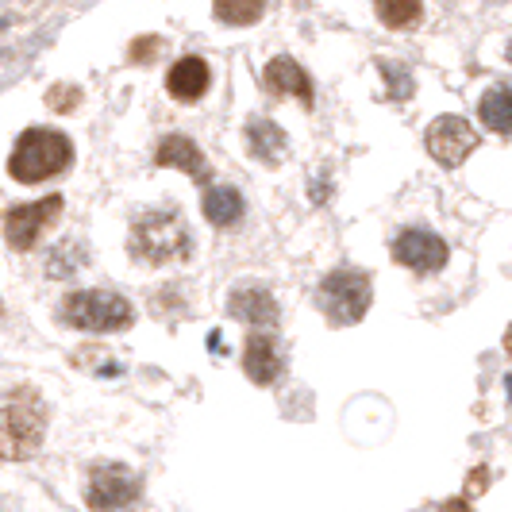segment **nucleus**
I'll use <instances>...</instances> for the list:
<instances>
[{"label": "nucleus", "instance_id": "23", "mask_svg": "<svg viewBox=\"0 0 512 512\" xmlns=\"http://www.w3.org/2000/svg\"><path fill=\"white\" fill-rule=\"evenodd\" d=\"M51 101H77V93L74 89H54ZM62 112H70V104H62Z\"/></svg>", "mask_w": 512, "mask_h": 512}, {"label": "nucleus", "instance_id": "10", "mask_svg": "<svg viewBox=\"0 0 512 512\" xmlns=\"http://www.w3.org/2000/svg\"><path fill=\"white\" fill-rule=\"evenodd\" d=\"M228 312L235 320L251 324V328H274L278 324V301L262 285H239V289H231Z\"/></svg>", "mask_w": 512, "mask_h": 512}, {"label": "nucleus", "instance_id": "6", "mask_svg": "<svg viewBox=\"0 0 512 512\" xmlns=\"http://www.w3.org/2000/svg\"><path fill=\"white\" fill-rule=\"evenodd\" d=\"M43 412L35 405H8L0 409V459L24 462L43 447Z\"/></svg>", "mask_w": 512, "mask_h": 512}, {"label": "nucleus", "instance_id": "9", "mask_svg": "<svg viewBox=\"0 0 512 512\" xmlns=\"http://www.w3.org/2000/svg\"><path fill=\"white\" fill-rule=\"evenodd\" d=\"M393 258L401 266H409L416 274H436L447 266V243L439 239L436 231H424V228H409L397 235L393 243Z\"/></svg>", "mask_w": 512, "mask_h": 512}, {"label": "nucleus", "instance_id": "3", "mask_svg": "<svg viewBox=\"0 0 512 512\" xmlns=\"http://www.w3.org/2000/svg\"><path fill=\"white\" fill-rule=\"evenodd\" d=\"M62 320L77 332H128L135 324V308L128 297L108 289H81L62 301Z\"/></svg>", "mask_w": 512, "mask_h": 512}, {"label": "nucleus", "instance_id": "7", "mask_svg": "<svg viewBox=\"0 0 512 512\" xmlns=\"http://www.w3.org/2000/svg\"><path fill=\"white\" fill-rule=\"evenodd\" d=\"M62 212V197H43L31 205H16L4 212V239L12 251H31L39 243L43 228H51Z\"/></svg>", "mask_w": 512, "mask_h": 512}, {"label": "nucleus", "instance_id": "16", "mask_svg": "<svg viewBox=\"0 0 512 512\" xmlns=\"http://www.w3.org/2000/svg\"><path fill=\"white\" fill-rule=\"evenodd\" d=\"M478 112H482V124H486L489 131H497V135H512V89L493 85L489 93H482Z\"/></svg>", "mask_w": 512, "mask_h": 512}, {"label": "nucleus", "instance_id": "14", "mask_svg": "<svg viewBox=\"0 0 512 512\" xmlns=\"http://www.w3.org/2000/svg\"><path fill=\"white\" fill-rule=\"evenodd\" d=\"M266 89L270 93H285V97H301V101H312V81L308 74L293 62V58H274L270 66H266Z\"/></svg>", "mask_w": 512, "mask_h": 512}, {"label": "nucleus", "instance_id": "12", "mask_svg": "<svg viewBox=\"0 0 512 512\" xmlns=\"http://www.w3.org/2000/svg\"><path fill=\"white\" fill-rule=\"evenodd\" d=\"M208 81H212V70H208L205 58L185 54V58L174 62V70L166 77V89H170V97H178V101H201L208 93Z\"/></svg>", "mask_w": 512, "mask_h": 512}, {"label": "nucleus", "instance_id": "25", "mask_svg": "<svg viewBox=\"0 0 512 512\" xmlns=\"http://www.w3.org/2000/svg\"><path fill=\"white\" fill-rule=\"evenodd\" d=\"M505 351H509V355H512V328H509V332H505Z\"/></svg>", "mask_w": 512, "mask_h": 512}, {"label": "nucleus", "instance_id": "2", "mask_svg": "<svg viewBox=\"0 0 512 512\" xmlns=\"http://www.w3.org/2000/svg\"><path fill=\"white\" fill-rule=\"evenodd\" d=\"M74 162V147L62 131L51 128H31L20 135L16 151L8 158V174L24 185H39V181L62 174Z\"/></svg>", "mask_w": 512, "mask_h": 512}, {"label": "nucleus", "instance_id": "13", "mask_svg": "<svg viewBox=\"0 0 512 512\" xmlns=\"http://www.w3.org/2000/svg\"><path fill=\"white\" fill-rule=\"evenodd\" d=\"M243 370H247V378L255 385L278 382V374H282V355H278V347H274L270 335L255 332L247 339V347H243Z\"/></svg>", "mask_w": 512, "mask_h": 512}, {"label": "nucleus", "instance_id": "17", "mask_svg": "<svg viewBox=\"0 0 512 512\" xmlns=\"http://www.w3.org/2000/svg\"><path fill=\"white\" fill-rule=\"evenodd\" d=\"M247 147L255 154L258 162H278L285 151V131L278 124H270V120H251L247 124Z\"/></svg>", "mask_w": 512, "mask_h": 512}, {"label": "nucleus", "instance_id": "24", "mask_svg": "<svg viewBox=\"0 0 512 512\" xmlns=\"http://www.w3.org/2000/svg\"><path fill=\"white\" fill-rule=\"evenodd\" d=\"M439 512H470V505H466L462 497H455V501H443V505H439Z\"/></svg>", "mask_w": 512, "mask_h": 512}, {"label": "nucleus", "instance_id": "5", "mask_svg": "<svg viewBox=\"0 0 512 512\" xmlns=\"http://www.w3.org/2000/svg\"><path fill=\"white\" fill-rule=\"evenodd\" d=\"M143 482L124 462H97L85 482V501L93 512H124L139 501Z\"/></svg>", "mask_w": 512, "mask_h": 512}, {"label": "nucleus", "instance_id": "20", "mask_svg": "<svg viewBox=\"0 0 512 512\" xmlns=\"http://www.w3.org/2000/svg\"><path fill=\"white\" fill-rule=\"evenodd\" d=\"M385 81H397V93H393V97H409L412 93V81L401 66H385Z\"/></svg>", "mask_w": 512, "mask_h": 512}, {"label": "nucleus", "instance_id": "21", "mask_svg": "<svg viewBox=\"0 0 512 512\" xmlns=\"http://www.w3.org/2000/svg\"><path fill=\"white\" fill-rule=\"evenodd\" d=\"M154 51H158V39H154V35H147V39H135V47H131V58H135V62H151Z\"/></svg>", "mask_w": 512, "mask_h": 512}, {"label": "nucleus", "instance_id": "19", "mask_svg": "<svg viewBox=\"0 0 512 512\" xmlns=\"http://www.w3.org/2000/svg\"><path fill=\"white\" fill-rule=\"evenodd\" d=\"M374 8H378V20L385 27H412L424 16L420 0H374Z\"/></svg>", "mask_w": 512, "mask_h": 512}, {"label": "nucleus", "instance_id": "4", "mask_svg": "<svg viewBox=\"0 0 512 512\" xmlns=\"http://www.w3.org/2000/svg\"><path fill=\"white\" fill-rule=\"evenodd\" d=\"M370 278L362 274V270H335L328 274L320 289H316V305L320 312L339 324V328H347V324H359L362 316H366V308H370Z\"/></svg>", "mask_w": 512, "mask_h": 512}, {"label": "nucleus", "instance_id": "18", "mask_svg": "<svg viewBox=\"0 0 512 512\" xmlns=\"http://www.w3.org/2000/svg\"><path fill=\"white\" fill-rule=\"evenodd\" d=\"M212 12H216L220 24L247 27V24H258V20H262L266 0H212Z\"/></svg>", "mask_w": 512, "mask_h": 512}, {"label": "nucleus", "instance_id": "8", "mask_svg": "<svg viewBox=\"0 0 512 512\" xmlns=\"http://www.w3.org/2000/svg\"><path fill=\"white\" fill-rule=\"evenodd\" d=\"M424 143H428V154H432L436 162L459 166L462 158L478 147V131L470 128L462 116H439V120H432Z\"/></svg>", "mask_w": 512, "mask_h": 512}, {"label": "nucleus", "instance_id": "1", "mask_svg": "<svg viewBox=\"0 0 512 512\" xmlns=\"http://www.w3.org/2000/svg\"><path fill=\"white\" fill-rule=\"evenodd\" d=\"M135 262H151V266H166V262H181L189 255L193 239H189V228L178 212L170 208H151L143 212L135 224H131V239H128Z\"/></svg>", "mask_w": 512, "mask_h": 512}, {"label": "nucleus", "instance_id": "22", "mask_svg": "<svg viewBox=\"0 0 512 512\" xmlns=\"http://www.w3.org/2000/svg\"><path fill=\"white\" fill-rule=\"evenodd\" d=\"M486 486H489V470L482 466V470L470 474V493H478V489H486Z\"/></svg>", "mask_w": 512, "mask_h": 512}, {"label": "nucleus", "instance_id": "11", "mask_svg": "<svg viewBox=\"0 0 512 512\" xmlns=\"http://www.w3.org/2000/svg\"><path fill=\"white\" fill-rule=\"evenodd\" d=\"M154 162L158 166H170V170H185L189 178L197 181H208V158L189 135H166L158 154H154Z\"/></svg>", "mask_w": 512, "mask_h": 512}, {"label": "nucleus", "instance_id": "15", "mask_svg": "<svg viewBox=\"0 0 512 512\" xmlns=\"http://www.w3.org/2000/svg\"><path fill=\"white\" fill-rule=\"evenodd\" d=\"M201 208H205V220L216 228H235L243 220V197H239V189H228V185L208 189L201 197Z\"/></svg>", "mask_w": 512, "mask_h": 512}, {"label": "nucleus", "instance_id": "26", "mask_svg": "<svg viewBox=\"0 0 512 512\" xmlns=\"http://www.w3.org/2000/svg\"><path fill=\"white\" fill-rule=\"evenodd\" d=\"M509 62H512V47H509Z\"/></svg>", "mask_w": 512, "mask_h": 512}]
</instances>
